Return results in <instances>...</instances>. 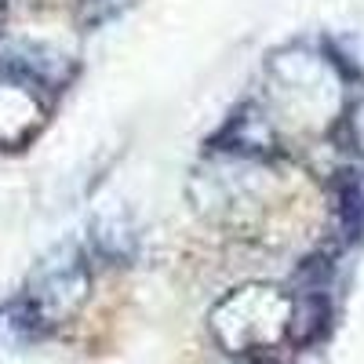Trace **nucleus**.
Masks as SVG:
<instances>
[{"instance_id":"f257e3e1","label":"nucleus","mask_w":364,"mask_h":364,"mask_svg":"<svg viewBox=\"0 0 364 364\" xmlns=\"http://www.w3.org/2000/svg\"><path fill=\"white\" fill-rule=\"evenodd\" d=\"M58 91V77H48L29 58L0 63V149H18L37 139Z\"/></svg>"},{"instance_id":"f03ea898","label":"nucleus","mask_w":364,"mask_h":364,"mask_svg":"<svg viewBox=\"0 0 364 364\" xmlns=\"http://www.w3.org/2000/svg\"><path fill=\"white\" fill-rule=\"evenodd\" d=\"M288 324H291V306L273 288H245V291L230 295L211 314V328H215V336L223 339L230 353L273 346L277 339H284Z\"/></svg>"}]
</instances>
